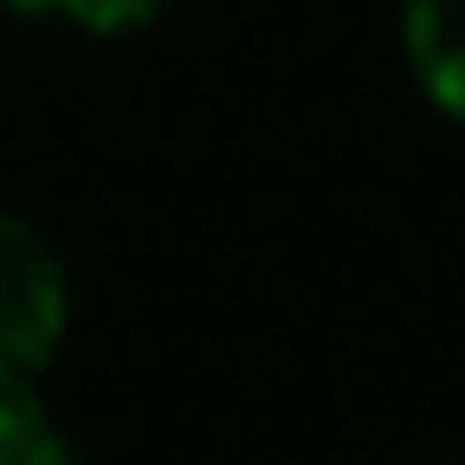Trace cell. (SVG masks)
<instances>
[{
  "instance_id": "obj_2",
  "label": "cell",
  "mask_w": 465,
  "mask_h": 465,
  "mask_svg": "<svg viewBox=\"0 0 465 465\" xmlns=\"http://www.w3.org/2000/svg\"><path fill=\"white\" fill-rule=\"evenodd\" d=\"M404 62L424 96L465 124V0H404Z\"/></svg>"
},
{
  "instance_id": "obj_1",
  "label": "cell",
  "mask_w": 465,
  "mask_h": 465,
  "mask_svg": "<svg viewBox=\"0 0 465 465\" xmlns=\"http://www.w3.org/2000/svg\"><path fill=\"white\" fill-rule=\"evenodd\" d=\"M69 335V267L35 219L0 213V391H28Z\"/></svg>"
},
{
  "instance_id": "obj_4",
  "label": "cell",
  "mask_w": 465,
  "mask_h": 465,
  "mask_svg": "<svg viewBox=\"0 0 465 465\" xmlns=\"http://www.w3.org/2000/svg\"><path fill=\"white\" fill-rule=\"evenodd\" d=\"M7 7L69 21V28H83V35H131V28H151L172 0H7Z\"/></svg>"
},
{
  "instance_id": "obj_3",
  "label": "cell",
  "mask_w": 465,
  "mask_h": 465,
  "mask_svg": "<svg viewBox=\"0 0 465 465\" xmlns=\"http://www.w3.org/2000/svg\"><path fill=\"white\" fill-rule=\"evenodd\" d=\"M0 465H75L62 418L28 391H0Z\"/></svg>"
}]
</instances>
